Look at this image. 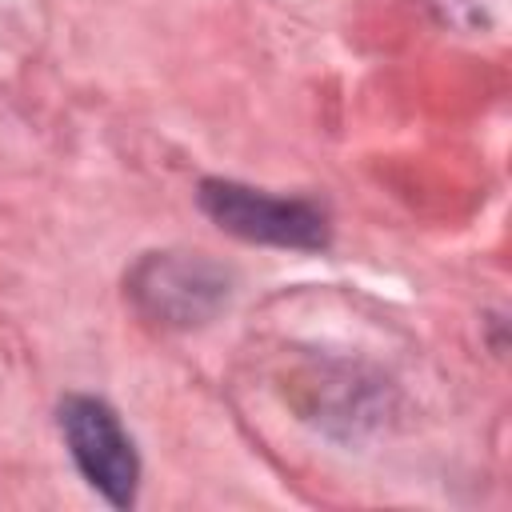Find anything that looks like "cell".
<instances>
[{
	"mask_svg": "<svg viewBox=\"0 0 512 512\" xmlns=\"http://www.w3.org/2000/svg\"><path fill=\"white\" fill-rule=\"evenodd\" d=\"M228 272L196 252H152L128 272V300L164 328L208 324L228 304Z\"/></svg>",
	"mask_w": 512,
	"mask_h": 512,
	"instance_id": "obj_2",
	"label": "cell"
},
{
	"mask_svg": "<svg viewBox=\"0 0 512 512\" xmlns=\"http://www.w3.org/2000/svg\"><path fill=\"white\" fill-rule=\"evenodd\" d=\"M196 200L220 232H228L236 240H248V244L316 252L332 236L328 216L312 200L272 196V192L248 188L240 180H200Z\"/></svg>",
	"mask_w": 512,
	"mask_h": 512,
	"instance_id": "obj_1",
	"label": "cell"
},
{
	"mask_svg": "<svg viewBox=\"0 0 512 512\" xmlns=\"http://www.w3.org/2000/svg\"><path fill=\"white\" fill-rule=\"evenodd\" d=\"M60 432L64 444L84 472V480L116 508H128L136 500L140 484V456L132 448V436L124 432L120 416L96 400V396H68L60 404Z\"/></svg>",
	"mask_w": 512,
	"mask_h": 512,
	"instance_id": "obj_3",
	"label": "cell"
}]
</instances>
